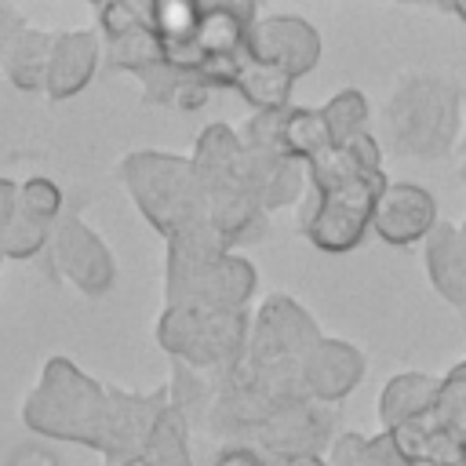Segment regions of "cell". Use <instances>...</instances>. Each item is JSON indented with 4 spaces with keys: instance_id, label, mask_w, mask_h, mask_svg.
I'll return each mask as SVG.
<instances>
[{
    "instance_id": "cell-39",
    "label": "cell",
    "mask_w": 466,
    "mask_h": 466,
    "mask_svg": "<svg viewBox=\"0 0 466 466\" xmlns=\"http://www.w3.org/2000/svg\"><path fill=\"white\" fill-rule=\"evenodd\" d=\"M215 466H269L266 455L251 444H226L218 455H215Z\"/></svg>"
},
{
    "instance_id": "cell-23",
    "label": "cell",
    "mask_w": 466,
    "mask_h": 466,
    "mask_svg": "<svg viewBox=\"0 0 466 466\" xmlns=\"http://www.w3.org/2000/svg\"><path fill=\"white\" fill-rule=\"evenodd\" d=\"M135 80L142 84V98L149 106H164V109H175V113H193L211 98V87L197 73H186V69L167 66V62L138 73Z\"/></svg>"
},
{
    "instance_id": "cell-11",
    "label": "cell",
    "mask_w": 466,
    "mask_h": 466,
    "mask_svg": "<svg viewBox=\"0 0 466 466\" xmlns=\"http://www.w3.org/2000/svg\"><path fill=\"white\" fill-rule=\"evenodd\" d=\"M273 411L277 408L269 404V397L258 390V382L251 379V371L240 360L229 371H222V379H218V393L208 411V430L215 437H226L229 444H244V437L262 433V426Z\"/></svg>"
},
{
    "instance_id": "cell-12",
    "label": "cell",
    "mask_w": 466,
    "mask_h": 466,
    "mask_svg": "<svg viewBox=\"0 0 466 466\" xmlns=\"http://www.w3.org/2000/svg\"><path fill=\"white\" fill-rule=\"evenodd\" d=\"M167 408V386L149 390V393H127L120 386H109V419H106V437H102V459L109 466L142 455L160 411Z\"/></svg>"
},
{
    "instance_id": "cell-46",
    "label": "cell",
    "mask_w": 466,
    "mask_h": 466,
    "mask_svg": "<svg viewBox=\"0 0 466 466\" xmlns=\"http://www.w3.org/2000/svg\"><path fill=\"white\" fill-rule=\"evenodd\" d=\"M116 466H149V459H146V455H131V459H124V462H116Z\"/></svg>"
},
{
    "instance_id": "cell-19",
    "label": "cell",
    "mask_w": 466,
    "mask_h": 466,
    "mask_svg": "<svg viewBox=\"0 0 466 466\" xmlns=\"http://www.w3.org/2000/svg\"><path fill=\"white\" fill-rule=\"evenodd\" d=\"M375 171H382V149H379L375 135L364 131L342 146H331L313 164H306V182L313 193H328L335 186H346V182L375 175Z\"/></svg>"
},
{
    "instance_id": "cell-38",
    "label": "cell",
    "mask_w": 466,
    "mask_h": 466,
    "mask_svg": "<svg viewBox=\"0 0 466 466\" xmlns=\"http://www.w3.org/2000/svg\"><path fill=\"white\" fill-rule=\"evenodd\" d=\"M284 113L288 109H269V113H251L244 120V127L237 131L248 153H262V157H288L284 153ZM291 160V157H288Z\"/></svg>"
},
{
    "instance_id": "cell-15",
    "label": "cell",
    "mask_w": 466,
    "mask_h": 466,
    "mask_svg": "<svg viewBox=\"0 0 466 466\" xmlns=\"http://www.w3.org/2000/svg\"><path fill=\"white\" fill-rule=\"evenodd\" d=\"M102 62V40L95 29H58L51 44V62L44 76V95L51 102H66L80 95Z\"/></svg>"
},
{
    "instance_id": "cell-41",
    "label": "cell",
    "mask_w": 466,
    "mask_h": 466,
    "mask_svg": "<svg viewBox=\"0 0 466 466\" xmlns=\"http://www.w3.org/2000/svg\"><path fill=\"white\" fill-rule=\"evenodd\" d=\"M7 466H58V459L40 444H25L7 459Z\"/></svg>"
},
{
    "instance_id": "cell-18",
    "label": "cell",
    "mask_w": 466,
    "mask_h": 466,
    "mask_svg": "<svg viewBox=\"0 0 466 466\" xmlns=\"http://www.w3.org/2000/svg\"><path fill=\"white\" fill-rule=\"evenodd\" d=\"M422 266L437 295L466 309V237L459 226L437 222V229L422 240Z\"/></svg>"
},
{
    "instance_id": "cell-32",
    "label": "cell",
    "mask_w": 466,
    "mask_h": 466,
    "mask_svg": "<svg viewBox=\"0 0 466 466\" xmlns=\"http://www.w3.org/2000/svg\"><path fill=\"white\" fill-rule=\"evenodd\" d=\"M320 116L328 124V135H331V146H342L357 135L368 131V116H371V106L364 98V91L357 87H342L335 98H328L320 106Z\"/></svg>"
},
{
    "instance_id": "cell-47",
    "label": "cell",
    "mask_w": 466,
    "mask_h": 466,
    "mask_svg": "<svg viewBox=\"0 0 466 466\" xmlns=\"http://www.w3.org/2000/svg\"><path fill=\"white\" fill-rule=\"evenodd\" d=\"M459 229H462V237H466V218H462V222H459Z\"/></svg>"
},
{
    "instance_id": "cell-48",
    "label": "cell",
    "mask_w": 466,
    "mask_h": 466,
    "mask_svg": "<svg viewBox=\"0 0 466 466\" xmlns=\"http://www.w3.org/2000/svg\"><path fill=\"white\" fill-rule=\"evenodd\" d=\"M0 262H4V255H0Z\"/></svg>"
},
{
    "instance_id": "cell-13",
    "label": "cell",
    "mask_w": 466,
    "mask_h": 466,
    "mask_svg": "<svg viewBox=\"0 0 466 466\" xmlns=\"http://www.w3.org/2000/svg\"><path fill=\"white\" fill-rule=\"evenodd\" d=\"M302 371V386H306V397L317 400V404H328L335 408L339 400H346L364 371H368V357L360 346H353L350 339H335V335H324L299 364Z\"/></svg>"
},
{
    "instance_id": "cell-27",
    "label": "cell",
    "mask_w": 466,
    "mask_h": 466,
    "mask_svg": "<svg viewBox=\"0 0 466 466\" xmlns=\"http://www.w3.org/2000/svg\"><path fill=\"white\" fill-rule=\"evenodd\" d=\"M291 87L295 80L288 73H280L277 66L269 62H258V58H244L240 66V76H237V95L255 109V113H269V109H288V98H291Z\"/></svg>"
},
{
    "instance_id": "cell-35",
    "label": "cell",
    "mask_w": 466,
    "mask_h": 466,
    "mask_svg": "<svg viewBox=\"0 0 466 466\" xmlns=\"http://www.w3.org/2000/svg\"><path fill=\"white\" fill-rule=\"evenodd\" d=\"M200 25V4L197 0H160L153 4V33L164 47L189 44Z\"/></svg>"
},
{
    "instance_id": "cell-29",
    "label": "cell",
    "mask_w": 466,
    "mask_h": 466,
    "mask_svg": "<svg viewBox=\"0 0 466 466\" xmlns=\"http://www.w3.org/2000/svg\"><path fill=\"white\" fill-rule=\"evenodd\" d=\"M328 466H404L390 433H339L328 448Z\"/></svg>"
},
{
    "instance_id": "cell-5",
    "label": "cell",
    "mask_w": 466,
    "mask_h": 466,
    "mask_svg": "<svg viewBox=\"0 0 466 466\" xmlns=\"http://www.w3.org/2000/svg\"><path fill=\"white\" fill-rule=\"evenodd\" d=\"M390 178L382 171L353 178L346 186H335L328 193H306L299 204V229L302 237L328 255H346L353 251L368 233H371V215L382 197Z\"/></svg>"
},
{
    "instance_id": "cell-20",
    "label": "cell",
    "mask_w": 466,
    "mask_h": 466,
    "mask_svg": "<svg viewBox=\"0 0 466 466\" xmlns=\"http://www.w3.org/2000/svg\"><path fill=\"white\" fill-rule=\"evenodd\" d=\"M208 226L222 237L229 251L255 244L269 233V211H262L244 189H218L208 197Z\"/></svg>"
},
{
    "instance_id": "cell-16",
    "label": "cell",
    "mask_w": 466,
    "mask_h": 466,
    "mask_svg": "<svg viewBox=\"0 0 466 466\" xmlns=\"http://www.w3.org/2000/svg\"><path fill=\"white\" fill-rule=\"evenodd\" d=\"M244 193L262 208V211H280L291 204H302L306 193V167L299 160L288 157H262V153H248L244 157V175H240Z\"/></svg>"
},
{
    "instance_id": "cell-44",
    "label": "cell",
    "mask_w": 466,
    "mask_h": 466,
    "mask_svg": "<svg viewBox=\"0 0 466 466\" xmlns=\"http://www.w3.org/2000/svg\"><path fill=\"white\" fill-rule=\"evenodd\" d=\"M448 11H451L455 18H462V22H466V0H451V4H448Z\"/></svg>"
},
{
    "instance_id": "cell-45",
    "label": "cell",
    "mask_w": 466,
    "mask_h": 466,
    "mask_svg": "<svg viewBox=\"0 0 466 466\" xmlns=\"http://www.w3.org/2000/svg\"><path fill=\"white\" fill-rule=\"evenodd\" d=\"M459 171H462V182H466V127H462V146H459Z\"/></svg>"
},
{
    "instance_id": "cell-17",
    "label": "cell",
    "mask_w": 466,
    "mask_h": 466,
    "mask_svg": "<svg viewBox=\"0 0 466 466\" xmlns=\"http://www.w3.org/2000/svg\"><path fill=\"white\" fill-rule=\"evenodd\" d=\"M244 157H248V149H244L237 127H229V124H208L197 135L193 153H189V160H193L208 197L218 193V189H244L240 186Z\"/></svg>"
},
{
    "instance_id": "cell-40",
    "label": "cell",
    "mask_w": 466,
    "mask_h": 466,
    "mask_svg": "<svg viewBox=\"0 0 466 466\" xmlns=\"http://www.w3.org/2000/svg\"><path fill=\"white\" fill-rule=\"evenodd\" d=\"M25 29V22H22V15L11 7V4H0V66H4V55H7V47H11V40L18 36Z\"/></svg>"
},
{
    "instance_id": "cell-43",
    "label": "cell",
    "mask_w": 466,
    "mask_h": 466,
    "mask_svg": "<svg viewBox=\"0 0 466 466\" xmlns=\"http://www.w3.org/2000/svg\"><path fill=\"white\" fill-rule=\"evenodd\" d=\"M277 466H328V459L324 455H299V459H284Z\"/></svg>"
},
{
    "instance_id": "cell-21",
    "label": "cell",
    "mask_w": 466,
    "mask_h": 466,
    "mask_svg": "<svg viewBox=\"0 0 466 466\" xmlns=\"http://www.w3.org/2000/svg\"><path fill=\"white\" fill-rule=\"evenodd\" d=\"M404 466H466V448L441 430L433 411L426 419L404 422L397 430H386Z\"/></svg>"
},
{
    "instance_id": "cell-31",
    "label": "cell",
    "mask_w": 466,
    "mask_h": 466,
    "mask_svg": "<svg viewBox=\"0 0 466 466\" xmlns=\"http://www.w3.org/2000/svg\"><path fill=\"white\" fill-rule=\"evenodd\" d=\"M102 62L109 69H116V73L138 76V73H146V69L164 62V44H160V36L153 29H138V33H127L120 40H106L102 44Z\"/></svg>"
},
{
    "instance_id": "cell-1",
    "label": "cell",
    "mask_w": 466,
    "mask_h": 466,
    "mask_svg": "<svg viewBox=\"0 0 466 466\" xmlns=\"http://www.w3.org/2000/svg\"><path fill=\"white\" fill-rule=\"evenodd\" d=\"M109 419V386L91 379L69 357H51L40 368L36 386L22 400V422L36 437L73 441L102 451Z\"/></svg>"
},
{
    "instance_id": "cell-26",
    "label": "cell",
    "mask_w": 466,
    "mask_h": 466,
    "mask_svg": "<svg viewBox=\"0 0 466 466\" xmlns=\"http://www.w3.org/2000/svg\"><path fill=\"white\" fill-rule=\"evenodd\" d=\"M222 371H197L178 360H171V382H167V404L186 419V426H208V411L215 404Z\"/></svg>"
},
{
    "instance_id": "cell-33",
    "label": "cell",
    "mask_w": 466,
    "mask_h": 466,
    "mask_svg": "<svg viewBox=\"0 0 466 466\" xmlns=\"http://www.w3.org/2000/svg\"><path fill=\"white\" fill-rule=\"evenodd\" d=\"M433 419L441 422L444 433H451L466 448V360H459L448 375H441V393Z\"/></svg>"
},
{
    "instance_id": "cell-2",
    "label": "cell",
    "mask_w": 466,
    "mask_h": 466,
    "mask_svg": "<svg viewBox=\"0 0 466 466\" xmlns=\"http://www.w3.org/2000/svg\"><path fill=\"white\" fill-rule=\"evenodd\" d=\"M393 153L415 160L448 157L459 138V87L441 73H404L382 106Z\"/></svg>"
},
{
    "instance_id": "cell-30",
    "label": "cell",
    "mask_w": 466,
    "mask_h": 466,
    "mask_svg": "<svg viewBox=\"0 0 466 466\" xmlns=\"http://www.w3.org/2000/svg\"><path fill=\"white\" fill-rule=\"evenodd\" d=\"M142 455L149 459V466H193V451H189V426L186 419L167 404L142 448Z\"/></svg>"
},
{
    "instance_id": "cell-36",
    "label": "cell",
    "mask_w": 466,
    "mask_h": 466,
    "mask_svg": "<svg viewBox=\"0 0 466 466\" xmlns=\"http://www.w3.org/2000/svg\"><path fill=\"white\" fill-rule=\"evenodd\" d=\"M66 208L69 204H66V197H62V189H58L55 178L33 175V178L18 182V211H25L29 218H36V222H44V226L55 229V222L66 215Z\"/></svg>"
},
{
    "instance_id": "cell-24",
    "label": "cell",
    "mask_w": 466,
    "mask_h": 466,
    "mask_svg": "<svg viewBox=\"0 0 466 466\" xmlns=\"http://www.w3.org/2000/svg\"><path fill=\"white\" fill-rule=\"evenodd\" d=\"M164 248H167L164 280H182V277H189V273H197V269L218 262L222 255H229V248H226L222 237L208 226V218H200V222H193V226L171 233V237L164 240Z\"/></svg>"
},
{
    "instance_id": "cell-34",
    "label": "cell",
    "mask_w": 466,
    "mask_h": 466,
    "mask_svg": "<svg viewBox=\"0 0 466 466\" xmlns=\"http://www.w3.org/2000/svg\"><path fill=\"white\" fill-rule=\"evenodd\" d=\"M95 22H98V40H120L138 29H153V4L142 0H109L95 4Z\"/></svg>"
},
{
    "instance_id": "cell-28",
    "label": "cell",
    "mask_w": 466,
    "mask_h": 466,
    "mask_svg": "<svg viewBox=\"0 0 466 466\" xmlns=\"http://www.w3.org/2000/svg\"><path fill=\"white\" fill-rule=\"evenodd\" d=\"M328 149H331V135H328V124L320 116V106L317 109L313 106H288V113H284V153L306 167Z\"/></svg>"
},
{
    "instance_id": "cell-8",
    "label": "cell",
    "mask_w": 466,
    "mask_h": 466,
    "mask_svg": "<svg viewBox=\"0 0 466 466\" xmlns=\"http://www.w3.org/2000/svg\"><path fill=\"white\" fill-rule=\"evenodd\" d=\"M258 288V269L240 251L222 255L218 262L182 277L164 280L167 306H208V309H248Z\"/></svg>"
},
{
    "instance_id": "cell-37",
    "label": "cell",
    "mask_w": 466,
    "mask_h": 466,
    "mask_svg": "<svg viewBox=\"0 0 466 466\" xmlns=\"http://www.w3.org/2000/svg\"><path fill=\"white\" fill-rule=\"evenodd\" d=\"M47 240H51V226H44V222H36V218H29L25 211L15 208L7 229L0 233V255L4 258H15V262L36 258V255H44Z\"/></svg>"
},
{
    "instance_id": "cell-10",
    "label": "cell",
    "mask_w": 466,
    "mask_h": 466,
    "mask_svg": "<svg viewBox=\"0 0 466 466\" xmlns=\"http://www.w3.org/2000/svg\"><path fill=\"white\" fill-rule=\"evenodd\" d=\"M248 55L277 66L291 80H302L320 62V33L313 22L299 15H266L251 29Z\"/></svg>"
},
{
    "instance_id": "cell-4",
    "label": "cell",
    "mask_w": 466,
    "mask_h": 466,
    "mask_svg": "<svg viewBox=\"0 0 466 466\" xmlns=\"http://www.w3.org/2000/svg\"><path fill=\"white\" fill-rule=\"evenodd\" d=\"M157 346L197 371H229L248 353L251 313L208 306H164L157 317Z\"/></svg>"
},
{
    "instance_id": "cell-22",
    "label": "cell",
    "mask_w": 466,
    "mask_h": 466,
    "mask_svg": "<svg viewBox=\"0 0 466 466\" xmlns=\"http://www.w3.org/2000/svg\"><path fill=\"white\" fill-rule=\"evenodd\" d=\"M441 379L426 371H400L393 375L379 393V422L382 430H397L404 422L426 419L437 408Z\"/></svg>"
},
{
    "instance_id": "cell-9",
    "label": "cell",
    "mask_w": 466,
    "mask_h": 466,
    "mask_svg": "<svg viewBox=\"0 0 466 466\" xmlns=\"http://www.w3.org/2000/svg\"><path fill=\"white\" fill-rule=\"evenodd\" d=\"M335 437H339L335 433V408L306 397V400L277 408L255 441L266 455L284 462V459H299V455H328Z\"/></svg>"
},
{
    "instance_id": "cell-14",
    "label": "cell",
    "mask_w": 466,
    "mask_h": 466,
    "mask_svg": "<svg viewBox=\"0 0 466 466\" xmlns=\"http://www.w3.org/2000/svg\"><path fill=\"white\" fill-rule=\"evenodd\" d=\"M437 197L419 182H390L375 204L371 233L393 248L422 244L437 229Z\"/></svg>"
},
{
    "instance_id": "cell-6",
    "label": "cell",
    "mask_w": 466,
    "mask_h": 466,
    "mask_svg": "<svg viewBox=\"0 0 466 466\" xmlns=\"http://www.w3.org/2000/svg\"><path fill=\"white\" fill-rule=\"evenodd\" d=\"M40 266L55 280L69 284L73 291H80L87 299H98L116 284V258H113L109 244L73 208H66V215L55 222Z\"/></svg>"
},
{
    "instance_id": "cell-7",
    "label": "cell",
    "mask_w": 466,
    "mask_h": 466,
    "mask_svg": "<svg viewBox=\"0 0 466 466\" xmlns=\"http://www.w3.org/2000/svg\"><path fill=\"white\" fill-rule=\"evenodd\" d=\"M320 339H324V331L317 328L313 313L299 299L273 291L251 313V335H248L244 357L255 364H280V360L299 364Z\"/></svg>"
},
{
    "instance_id": "cell-25",
    "label": "cell",
    "mask_w": 466,
    "mask_h": 466,
    "mask_svg": "<svg viewBox=\"0 0 466 466\" xmlns=\"http://www.w3.org/2000/svg\"><path fill=\"white\" fill-rule=\"evenodd\" d=\"M51 44H55V33L51 29H33L25 25L7 55H4V76L18 87V91H44V76H47V62H51Z\"/></svg>"
},
{
    "instance_id": "cell-3",
    "label": "cell",
    "mask_w": 466,
    "mask_h": 466,
    "mask_svg": "<svg viewBox=\"0 0 466 466\" xmlns=\"http://www.w3.org/2000/svg\"><path fill=\"white\" fill-rule=\"evenodd\" d=\"M116 178L142 218L167 240L208 215V189L189 157L167 149H135L120 157Z\"/></svg>"
},
{
    "instance_id": "cell-42",
    "label": "cell",
    "mask_w": 466,
    "mask_h": 466,
    "mask_svg": "<svg viewBox=\"0 0 466 466\" xmlns=\"http://www.w3.org/2000/svg\"><path fill=\"white\" fill-rule=\"evenodd\" d=\"M15 208H18V182L0 178V233L7 229V222H11Z\"/></svg>"
}]
</instances>
